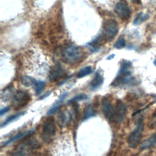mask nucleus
Returning a JSON list of instances; mask_svg holds the SVG:
<instances>
[{"label":"nucleus","instance_id":"nucleus-1","mask_svg":"<svg viewBox=\"0 0 156 156\" xmlns=\"http://www.w3.org/2000/svg\"><path fill=\"white\" fill-rule=\"evenodd\" d=\"M132 64L129 61L124 60L121 64L120 69L116 77L112 83L113 87H119L123 85L131 83L133 82V78L131 76L130 69Z\"/></svg>","mask_w":156,"mask_h":156},{"label":"nucleus","instance_id":"nucleus-2","mask_svg":"<svg viewBox=\"0 0 156 156\" xmlns=\"http://www.w3.org/2000/svg\"><path fill=\"white\" fill-rule=\"evenodd\" d=\"M56 126L53 118H48L43 122L41 133V138L43 142L50 143L55 136Z\"/></svg>","mask_w":156,"mask_h":156},{"label":"nucleus","instance_id":"nucleus-3","mask_svg":"<svg viewBox=\"0 0 156 156\" xmlns=\"http://www.w3.org/2000/svg\"><path fill=\"white\" fill-rule=\"evenodd\" d=\"M82 49L75 45H69L65 47L62 52V55L65 61L70 63L78 62L83 57Z\"/></svg>","mask_w":156,"mask_h":156},{"label":"nucleus","instance_id":"nucleus-4","mask_svg":"<svg viewBox=\"0 0 156 156\" xmlns=\"http://www.w3.org/2000/svg\"><path fill=\"white\" fill-rule=\"evenodd\" d=\"M144 129V124L142 120H139L135 129L130 133L128 137V145L131 148L136 147L142 138L143 132Z\"/></svg>","mask_w":156,"mask_h":156},{"label":"nucleus","instance_id":"nucleus-5","mask_svg":"<svg viewBox=\"0 0 156 156\" xmlns=\"http://www.w3.org/2000/svg\"><path fill=\"white\" fill-rule=\"evenodd\" d=\"M30 101V94L27 91L23 90L16 91L12 97V105L16 110L24 107Z\"/></svg>","mask_w":156,"mask_h":156},{"label":"nucleus","instance_id":"nucleus-6","mask_svg":"<svg viewBox=\"0 0 156 156\" xmlns=\"http://www.w3.org/2000/svg\"><path fill=\"white\" fill-rule=\"evenodd\" d=\"M114 10L121 20H126L130 16V9L124 1H120L118 2L115 6Z\"/></svg>","mask_w":156,"mask_h":156},{"label":"nucleus","instance_id":"nucleus-7","mask_svg":"<svg viewBox=\"0 0 156 156\" xmlns=\"http://www.w3.org/2000/svg\"><path fill=\"white\" fill-rule=\"evenodd\" d=\"M127 113V107L126 105L120 100H118L114 107L113 121L117 123L121 122L126 117Z\"/></svg>","mask_w":156,"mask_h":156},{"label":"nucleus","instance_id":"nucleus-8","mask_svg":"<svg viewBox=\"0 0 156 156\" xmlns=\"http://www.w3.org/2000/svg\"><path fill=\"white\" fill-rule=\"evenodd\" d=\"M104 30L105 38L110 41L114 38L118 32V24L114 20H108L105 24Z\"/></svg>","mask_w":156,"mask_h":156},{"label":"nucleus","instance_id":"nucleus-9","mask_svg":"<svg viewBox=\"0 0 156 156\" xmlns=\"http://www.w3.org/2000/svg\"><path fill=\"white\" fill-rule=\"evenodd\" d=\"M40 144L35 140L30 139L27 142H24L20 144L18 147L16 152L13 155H26L29 150H34L38 148Z\"/></svg>","mask_w":156,"mask_h":156},{"label":"nucleus","instance_id":"nucleus-10","mask_svg":"<svg viewBox=\"0 0 156 156\" xmlns=\"http://www.w3.org/2000/svg\"><path fill=\"white\" fill-rule=\"evenodd\" d=\"M102 110L104 115L108 121H113L114 107L107 98L102 99Z\"/></svg>","mask_w":156,"mask_h":156},{"label":"nucleus","instance_id":"nucleus-11","mask_svg":"<svg viewBox=\"0 0 156 156\" xmlns=\"http://www.w3.org/2000/svg\"><path fill=\"white\" fill-rule=\"evenodd\" d=\"M65 74V70L60 65H56L52 67L49 73V79L52 82H55Z\"/></svg>","mask_w":156,"mask_h":156},{"label":"nucleus","instance_id":"nucleus-12","mask_svg":"<svg viewBox=\"0 0 156 156\" xmlns=\"http://www.w3.org/2000/svg\"><path fill=\"white\" fill-rule=\"evenodd\" d=\"M34 133V130H27V131H24V132H21L20 133H18L17 134L13 135V136H12L10 139H9L7 141H6L3 146H7L10 144H12V143L20 139H22L24 137H27L31 135H32Z\"/></svg>","mask_w":156,"mask_h":156},{"label":"nucleus","instance_id":"nucleus-13","mask_svg":"<svg viewBox=\"0 0 156 156\" xmlns=\"http://www.w3.org/2000/svg\"><path fill=\"white\" fill-rule=\"evenodd\" d=\"M71 118V115L70 113L68 111L60 112L58 116V122L61 127H64L67 125L70 122Z\"/></svg>","mask_w":156,"mask_h":156},{"label":"nucleus","instance_id":"nucleus-14","mask_svg":"<svg viewBox=\"0 0 156 156\" xmlns=\"http://www.w3.org/2000/svg\"><path fill=\"white\" fill-rule=\"evenodd\" d=\"M104 82V77L100 73L97 72L94 76L93 79L90 82V87L91 90H95L98 89Z\"/></svg>","mask_w":156,"mask_h":156},{"label":"nucleus","instance_id":"nucleus-15","mask_svg":"<svg viewBox=\"0 0 156 156\" xmlns=\"http://www.w3.org/2000/svg\"><path fill=\"white\" fill-rule=\"evenodd\" d=\"M156 144V132L152 134L149 138L144 140L141 144L140 149L142 150L152 147Z\"/></svg>","mask_w":156,"mask_h":156},{"label":"nucleus","instance_id":"nucleus-16","mask_svg":"<svg viewBox=\"0 0 156 156\" xmlns=\"http://www.w3.org/2000/svg\"><path fill=\"white\" fill-rule=\"evenodd\" d=\"M68 93L66 92L63 93L61 96L60 97V98L58 99V101L53 105V106L49 109V110L48 111V115H52L55 113L61 107V104L63 102V101H64V99H65V98L66 97Z\"/></svg>","mask_w":156,"mask_h":156},{"label":"nucleus","instance_id":"nucleus-17","mask_svg":"<svg viewBox=\"0 0 156 156\" xmlns=\"http://www.w3.org/2000/svg\"><path fill=\"white\" fill-rule=\"evenodd\" d=\"M96 115V112L94 110V108L90 105H88L84 111V115H83V120H87L91 117L94 116Z\"/></svg>","mask_w":156,"mask_h":156},{"label":"nucleus","instance_id":"nucleus-18","mask_svg":"<svg viewBox=\"0 0 156 156\" xmlns=\"http://www.w3.org/2000/svg\"><path fill=\"white\" fill-rule=\"evenodd\" d=\"M25 112H18L16 114H14L13 115H11L10 116H9L1 124V127H3L5 126H7L8 124L10 123L11 122L13 121L14 120H16V119H18V118H20V116H21L22 115H24Z\"/></svg>","mask_w":156,"mask_h":156},{"label":"nucleus","instance_id":"nucleus-19","mask_svg":"<svg viewBox=\"0 0 156 156\" xmlns=\"http://www.w3.org/2000/svg\"><path fill=\"white\" fill-rule=\"evenodd\" d=\"M45 85H46V83H45V82L44 81L35 80V82H34V83L33 85L34 89L35 90V94L37 95L40 94V93L44 89Z\"/></svg>","mask_w":156,"mask_h":156},{"label":"nucleus","instance_id":"nucleus-20","mask_svg":"<svg viewBox=\"0 0 156 156\" xmlns=\"http://www.w3.org/2000/svg\"><path fill=\"white\" fill-rule=\"evenodd\" d=\"M93 71V68L91 66H87L82 68L77 73V77L78 78H82L83 77H85V76L90 74L91 73H92Z\"/></svg>","mask_w":156,"mask_h":156},{"label":"nucleus","instance_id":"nucleus-21","mask_svg":"<svg viewBox=\"0 0 156 156\" xmlns=\"http://www.w3.org/2000/svg\"><path fill=\"white\" fill-rule=\"evenodd\" d=\"M149 15L147 14H146L143 12H140L135 17L134 21H133V24L135 25H138L145 21L149 18Z\"/></svg>","mask_w":156,"mask_h":156},{"label":"nucleus","instance_id":"nucleus-22","mask_svg":"<svg viewBox=\"0 0 156 156\" xmlns=\"http://www.w3.org/2000/svg\"><path fill=\"white\" fill-rule=\"evenodd\" d=\"M36 79L29 76H23L21 77V82L26 87L33 85Z\"/></svg>","mask_w":156,"mask_h":156},{"label":"nucleus","instance_id":"nucleus-23","mask_svg":"<svg viewBox=\"0 0 156 156\" xmlns=\"http://www.w3.org/2000/svg\"><path fill=\"white\" fill-rule=\"evenodd\" d=\"M126 46V41L123 37H119L118 40L115 43L114 47L116 49H122Z\"/></svg>","mask_w":156,"mask_h":156},{"label":"nucleus","instance_id":"nucleus-24","mask_svg":"<svg viewBox=\"0 0 156 156\" xmlns=\"http://www.w3.org/2000/svg\"><path fill=\"white\" fill-rule=\"evenodd\" d=\"M88 99V96L85 94H80L77 96H76L75 97H74L73 98H72L69 103H73L75 102H77V101H82V100H85Z\"/></svg>","mask_w":156,"mask_h":156},{"label":"nucleus","instance_id":"nucleus-25","mask_svg":"<svg viewBox=\"0 0 156 156\" xmlns=\"http://www.w3.org/2000/svg\"><path fill=\"white\" fill-rule=\"evenodd\" d=\"M151 127L152 128L156 127V113L153 116L151 121Z\"/></svg>","mask_w":156,"mask_h":156},{"label":"nucleus","instance_id":"nucleus-26","mask_svg":"<svg viewBox=\"0 0 156 156\" xmlns=\"http://www.w3.org/2000/svg\"><path fill=\"white\" fill-rule=\"evenodd\" d=\"M10 108L9 107H4L3 108H2L1 110V112H0V115L1 116H2L4 114H5V113L8 112L9 110H10Z\"/></svg>","mask_w":156,"mask_h":156},{"label":"nucleus","instance_id":"nucleus-27","mask_svg":"<svg viewBox=\"0 0 156 156\" xmlns=\"http://www.w3.org/2000/svg\"><path fill=\"white\" fill-rule=\"evenodd\" d=\"M115 57V55L114 54H112V55H110V56H108V57H107V60H111V59H112V58H113V57Z\"/></svg>","mask_w":156,"mask_h":156},{"label":"nucleus","instance_id":"nucleus-28","mask_svg":"<svg viewBox=\"0 0 156 156\" xmlns=\"http://www.w3.org/2000/svg\"><path fill=\"white\" fill-rule=\"evenodd\" d=\"M133 2H139L140 1V0H132Z\"/></svg>","mask_w":156,"mask_h":156},{"label":"nucleus","instance_id":"nucleus-29","mask_svg":"<svg viewBox=\"0 0 156 156\" xmlns=\"http://www.w3.org/2000/svg\"><path fill=\"white\" fill-rule=\"evenodd\" d=\"M154 64L156 66V59L154 60Z\"/></svg>","mask_w":156,"mask_h":156}]
</instances>
